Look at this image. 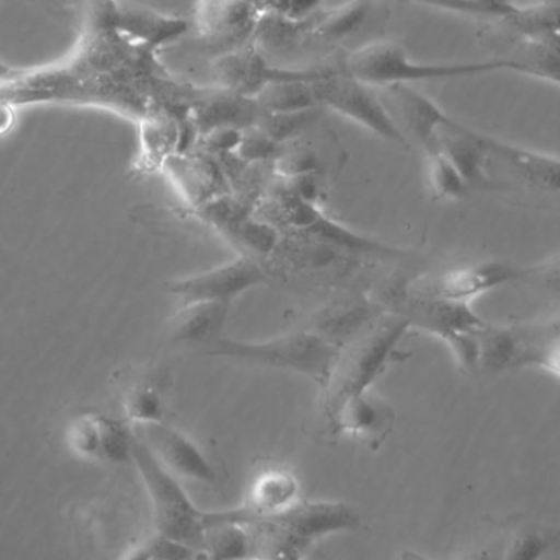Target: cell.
I'll use <instances>...</instances> for the list:
<instances>
[{"label": "cell", "instance_id": "74e56055", "mask_svg": "<svg viewBox=\"0 0 560 560\" xmlns=\"http://www.w3.org/2000/svg\"><path fill=\"white\" fill-rule=\"evenodd\" d=\"M457 560H503L500 538L497 539V541L486 542V545H477L466 549Z\"/></svg>", "mask_w": 560, "mask_h": 560}, {"label": "cell", "instance_id": "6da1fadb", "mask_svg": "<svg viewBox=\"0 0 560 560\" xmlns=\"http://www.w3.org/2000/svg\"><path fill=\"white\" fill-rule=\"evenodd\" d=\"M154 51L137 45L105 20L95 2L84 7V23L68 56L35 69H13L0 81V101L91 105L141 121L154 114V89L163 82Z\"/></svg>", "mask_w": 560, "mask_h": 560}, {"label": "cell", "instance_id": "8d00e7d4", "mask_svg": "<svg viewBox=\"0 0 560 560\" xmlns=\"http://www.w3.org/2000/svg\"><path fill=\"white\" fill-rule=\"evenodd\" d=\"M243 133H245V130H242V128H215V130L202 135L200 140H202L203 147L212 153H230V151H238Z\"/></svg>", "mask_w": 560, "mask_h": 560}, {"label": "cell", "instance_id": "7402d4cb", "mask_svg": "<svg viewBox=\"0 0 560 560\" xmlns=\"http://www.w3.org/2000/svg\"><path fill=\"white\" fill-rule=\"evenodd\" d=\"M261 114L255 98L217 88L215 92L194 105L190 120L196 125L199 137H202L215 128L233 127L246 130L256 127Z\"/></svg>", "mask_w": 560, "mask_h": 560}, {"label": "cell", "instance_id": "30bf717a", "mask_svg": "<svg viewBox=\"0 0 560 560\" xmlns=\"http://www.w3.org/2000/svg\"><path fill=\"white\" fill-rule=\"evenodd\" d=\"M528 276V268L505 261H487L467 268L453 269L434 278L411 280L405 292L427 299L470 303L506 283L520 282Z\"/></svg>", "mask_w": 560, "mask_h": 560}, {"label": "cell", "instance_id": "9c48e42d", "mask_svg": "<svg viewBox=\"0 0 560 560\" xmlns=\"http://www.w3.org/2000/svg\"><path fill=\"white\" fill-rule=\"evenodd\" d=\"M322 72V66L306 69L276 68L266 61L262 49L255 43L223 51L212 61V75L217 88L255 98L262 89L280 81L306 79L313 81Z\"/></svg>", "mask_w": 560, "mask_h": 560}, {"label": "cell", "instance_id": "f1b7e54d", "mask_svg": "<svg viewBox=\"0 0 560 560\" xmlns=\"http://www.w3.org/2000/svg\"><path fill=\"white\" fill-rule=\"evenodd\" d=\"M164 167L171 171L174 180L179 184L180 190L186 194L187 199L194 203H203L215 197L213 186L217 187L215 167L210 166L209 161L192 160L187 156H171L164 163Z\"/></svg>", "mask_w": 560, "mask_h": 560}, {"label": "cell", "instance_id": "e575fe53", "mask_svg": "<svg viewBox=\"0 0 560 560\" xmlns=\"http://www.w3.org/2000/svg\"><path fill=\"white\" fill-rule=\"evenodd\" d=\"M262 13L303 20L318 10L319 0H256Z\"/></svg>", "mask_w": 560, "mask_h": 560}, {"label": "cell", "instance_id": "ffe728a7", "mask_svg": "<svg viewBox=\"0 0 560 560\" xmlns=\"http://www.w3.org/2000/svg\"><path fill=\"white\" fill-rule=\"evenodd\" d=\"M490 160L503 164L523 184L542 192L560 194V158L506 143L487 135Z\"/></svg>", "mask_w": 560, "mask_h": 560}, {"label": "cell", "instance_id": "ba28073f", "mask_svg": "<svg viewBox=\"0 0 560 560\" xmlns=\"http://www.w3.org/2000/svg\"><path fill=\"white\" fill-rule=\"evenodd\" d=\"M268 215V222L272 225L296 230L300 235L306 236L312 242L322 243L331 248L358 253V255L384 256V258L401 256L400 249L339 225L335 220L328 219L318 206L299 199L289 190L271 200Z\"/></svg>", "mask_w": 560, "mask_h": 560}, {"label": "cell", "instance_id": "603a6c76", "mask_svg": "<svg viewBox=\"0 0 560 560\" xmlns=\"http://www.w3.org/2000/svg\"><path fill=\"white\" fill-rule=\"evenodd\" d=\"M230 303L202 302L177 306L170 318V338L177 345L209 348L222 338L223 328L229 322Z\"/></svg>", "mask_w": 560, "mask_h": 560}, {"label": "cell", "instance_id": "ac0fdd59", "mask_svg": "<svg viewBox=\"0 0 560 560\" xmlns=\"http://www.w3.org/2000/svg\"><path fill=\"white\" fill-rule=\"evenodd\" d=\"M382 102L400 127L401 133L420 144L424 151L436 143L438 131L451 120L443 108L408 84L377 89Z\"/></svg>", "mask_w": 560, "mask_h": 560}, {"label": "cell", "instance_id": "d6986e66", "mask_svg": "<svg viewBox=\"0 0 560 560\" xmlns=\"http://www.w3.org/2000/svg\"><path fill=\"white\" fill-rule=\"evenodd\" d=\"M441 153L463 174L470 187L480 186L489 180L490 151L487 144V135L479 133L466 125L451 118L440 131L436 143ZM431 150V148H430Z\"/></svg>", "mask_w": 560, "mask_h": 560}, {"label": "cell", "instance_id": "1f68e13d", "mask_svg": "<svg viewBox=\"0 0 560 560\" xmlns=\"http://www.w3.org/2000/svg\"><path fill=\"white\" fill-rule=\"evenodd\" d=\"M316 110L318 108L293 112V114H266L262 112L256 127L261 128L278 143L285 144L287 141L303 137V133L316 124Z\"/></svg>", "mask_w": 560, "mask_h": 560}, {"label": "cell", "instance_id": "d4e9b609", "mask_svg": "<svg viewBox=\"0 0 560 560\" xmlns=\"http://www.w3.org/2000/svg\"><path fill=\"white\" fill-rule=\"evenodd\" d=\"M384 310L369 303L352 302L348 305L332 306L315 319L312 331L335 345L342 346L362 332L371 329V323L377 325Z\"/></svg>", "mask_w": 560, "mask_h": 560}, {"label": "cell", "instance_id": "5b68a950", "mask_svg": "<svg viewBox=\"0 0 560 560\" xmlns=\"http://www.w3.org/2000/svg\"><path fill=\"white\" fill-rule=\"evenodd\" d=\"M131 463L137 466L150 497L156 536L192 551H203L207 533L213 525V512L197 509L183 482L158 460L137 433Z\"/></svg>", "mask_w": 560, "mask_h": 560}, {"label": "cell", "instance_id": "8992f818", "mask_svg": "<svg viewBox=\"0 0 560 560\" xmlns=\"http://www.w3.org/2000/svg\"><path fill=\"white\" fill-rule=\"evenodd\" d=\"M339 346L318 332L292 331L268 341H238L220 338L203 349L210 358L230 359L245 364L262 365L279 371L295 372L315 381L319 387L328 381Z\"/></svg>", "mask_w": 560, "mask_h": 560}, {"label": "cell", "instance_id": "3957f363", "mask_svg": "<svg viewBox=\"0 0 560 560\" xmlns=\"http://www.w3.org/2000/svg\"><path fill=\"white\" fill-rule=\"evenodd\" d=\"M410 329L407 319L392 313L358 338L339 346L328 381L322 387L323 415L326 417L348 398L371 390L400 354L401 341Z\"/></svg>", "mask_w": 560, "mask_h": 560}, {"label": "cell", "instance_id": "f35d334b", "mask_svg": "<svg viewBox=\"0 0 560 560\" xmlns=\"http://www.w3.org/2000/svg\"><path fill=\"white\" fill-rule=\"evenodd\" d=\"M469 2L476 3V5L482 7L489 16H495V19H506L515 12L516 7L513 0H469Z\"/></svg>", "mask_w": 560, "mask_h": 560}, {"label": "cell", "instance_id": "5bb4252c", "mask_svg": "<svg viewBox=\"0 0 560 560\" xmlns=\"http://www.w3.org/2000/svg\"><path fill=\"white\" fill-rule=\"evenodd\" d=\"M95 3L101 7L105 20L118 33L154 52L186 36L190 26L194 25L192 20L186 16L158 12L138 3L117 2V0Z\"/></svg>", "mask_w": 560, "mask_h": 560}, {"label": "cell", "instance_id": "d6a6232c", "mask_svg": "<svg viewBox=\"0 0 560 560\" xmlns=\"http://www.w3.org/2000/svg\"><path fill=\"white\" fill-rule=\"evenodd\" d=\"M279 226L272 225L271 222H262V220H253L248 217H243L232 230L230 235L236 240V242L245 245L246 248L252 252L258 253V255H271V253L278 252L280 246V233Z\"/></svg>", "mask_w": 560, "mask_h": 560}, {"label": "cell", "instance_id": "44dd1931", "mask_svg": "<svg viewBox=\"0 0 560 560\" xmlns=\"http://www.w3.org/2000/svg\"><path fill=\"white\" fill-rule=\"evenodd\" d=\"M300 490L299 479L292 470L283 466H268L253 477L242 509L249 518L282 515L302 502Z\"/></svg>", "mask_w": 560, "mask_h": 560}, {"label": "cell", "instance_id": "b9f144b4", "mask_svg": "<svg viewBox=\"0 0 560 560\" xmlns=\"http://www.w3.org/2000/svg\"><path fill=\"white\" fill-rule=\"evenodd\" d=\"M549 7H551L552 13L560 20V0H548Z\"/></svg>", "mask_w": 560, "mask_h": 560}, {"label": "cell", "instance_id": "7a4b0ae2", "mask_svg": "<svg viewBox=\"0 0 560 560\" xmlns=\"http://www.w3.org/2000/svg\"><path fill=\"white\" fill-rule=\"evenodd\" d=\"M236 522L248 529L256 560H305L323 539L358 532L362 525L355 506L332 500H302L271 518H249L240 506Z\"/></svg>", "mask_w": 560, "mask_h": 560}, {"label": "cell", "instance_id": "277c9868", "mask_svg": "<svg viewBox=\"0 0 560 560\" xmlns=\"http://www.w3.org/2000/svg\"><path fill=\"white\" fill-rule=\"evenodd\" d=\"M339 65L352 78L375 89L440 79L472 78L490 72H512V66L500 58L472 62H418L394 39L365 43L339 59Z\"/></svg>", "mask_w": 560, "mask_h": 560}, {"label": "cell", "instance_id": "8fae6325", "mask_svg": "<svg viewBox=\"0 0 560 560\" xmlns=\"http://www.w3.org/2000/svg\"><path fill=\"white\" fill-rule=\"evenodd\" d=\"M266 282L268 276L259 262L243 256L219 268L174 280L170 283V295L174 296L177 306L202 302L232 303L243 293Z\"/></svg>", "mask_w": 560, "mask_h": 560}, {"label": "cell", "instance_id": "83f0119b", "mask_svg": "<svg viewBox=\"0 0 560 560\" xmlns=\"http://www.w3.org/2000/svg\"><path fill=\"white\" fill-rule=\"evenodd\" d=\"M255 101L266 114H293V112L319 108L312 81H306V79L269 84L256 95Z\"/></svg>", "mask_w": 560, "mask_h": 560}, {"label": "cell", "instance_id": "d590c367", "mask_svg": "<svg viewBox=\"0 0 560 560\" xmlns=\"http://www.w3.org/2000/svg\"><path fill=\"white\" fill-rule=\"evenodd\" d=\"M525 282L533 283L538 289L545 290V292L560 299V256L528 268V276H526Z\"/></svg>", "mask_w": 560, "mask_h": 560}, {"label": "cell", "instance_id": "f546056e", "mask_svg": "<svg viewBox=\"0 0 560 560\" xmlns=\"http://www.w3.org/2000/svg\"><path fill=\"white\" fill-rule=\"evenodd\" d=\"M427 153V179L431 196L436 200H460L469 194L470 186L446 154L438 148Z\"/></svg>", "mask_w": 560, "mask_h": 560}, {"label": "cell", "instance_id": "cb8c5ba5", "mask_svg": "<svg viewBox=\"0 0 560 560\" xmlns=\"http://www.w3.org/2000/svg\"><path fill=\"white\" fill-rule=\"evenodd\" d=\"M374 9L375 0H349L331 10H316L312 16L308 39L342 42L364 28Z\"/></svg>", "mask_w": 560, "mask_h": 560}, {"label": "cell", "instance_id": "4dcf8cb0", "mask_svg": "<svg viewBox=\"0 0 560 560\" xmlns=\"http://www.w3.org/2000/svg\"><path fill=\"white\" fill-rule=\"evenodd\" d=\"M104 415L82 413L72 418L66 428V444L81 459L102 463Z\"/></svg>", "mask_w": 560, "mask_h": 560}, {"label": "cell", "instance_id": "484cf974", "mask_svg": "<svg viewBox=\"0 0 560 560\" xmlns=\"http://www.w3.org/2000/svg\"><path fill=\"white\" fill-rule=\"evenodd\" d=\"M560 533L538 523H522L500 538L503 560H542L558 545Z\"/></svg>", "mask_w": 560, "mask_h": 560}, {"label": "cell", "instance_id": "836d02e7", "mask_svg": "<svg viewBox=\"0 0 560 560\" xmlns=\"http://www.w3.org/2000/svg\"><path fill=\"white\" fill-rule=\"evenodd\" d=\"M285 144H280L272 140L268 133L259 127L246 128L243 133L242 143H240V158L249 163H259V161L278 160Z\"/></svg>", "mask_w": 560, "mask_h": 560}, {"label": "cell", "instance_id": "e0dca14e", "mask_svg": "<svg viewBox=\"0 0 560 560\" xmlns=\"http://www.w3.org/2000/svg\"><path fill=\"white\" fill-rule=\"evenodd\" d=\"M394 313L407 319L411 329L430 332L440 339L450 338L456 332L476 331L487 325L474 312L470 303L451 302V300L427 299L411 295L401 290L395 300Z\"/></svg>", "mask_w": 560, "mask_h": 560}, {"label": "cell", "instance_id": "52a82bcc", "mask_svg": "<svg viewBox=\"0 0 560 560\" xmlns=\"http://www.w3.org/2000/svg\"><path fill=\"white\" fill-rule=\"evenodd\" d=\"M312 88L319 107L331 108L382 140L400 147L410 144L382 102L377 89L352 78L339 61L322 66V72L313 79Z\"/></svg>", "mask_w": 560, "mask_h": 560}, {"label": "cell", "instance_id": "7bdbcfd3", "mask_svg": "<svg viewBox=\"0 0 560 560\" xmlns=\"http://www.w3.org/2000/svg\"><path fill=\"white\" fill-rule=\"evenodd\" d=\"M91 2H110V0H91Z\"/></svg>", "mask_w": 560, "mask_h": 560}, {"label": "cell", "instance_id": "4316f807", "mask_svg": "<svg viewBox=\"0 0 560 560\" xmlns=\"http://www.w3.org/2000/svg\"><path fill=\"white\" fill-rule=\"evenodd\" d=\"M125 417L137 427L166 423L167 398L164 390L153 382H133L125 388L121 397Z\"/></svg>", "mask_w": 560, "mask_h": 560}, {"label": "cell", "instance_id": "4fadbf2b", "mask_svg": "<svg viewBox=\"0 0 560 560\" xmlns=\"http://www.w3.org/2000/svg\"><path fill=\"white\" fill-rule=\"evenodd\" d=\"M325 421L329 436H349L377 451L394 431L397 413L385 398L368 390L339 404Z\"/></svg>", "mask_w": 560, "mask_h": 560}, {"label": "cell", "instance_id": "60d3db41", "mask_svg": "<svg viewBox=\"0 0 560 560\" xmlns=\"http://www.w3.org/2000/svg\"><path fill=\"white\" fill-rule=\"evenodd\" d=\"M400 560H431V559L427 558V556L418 555V552H415V551H405V552H401Z\"/></svg>", "mask_w": 560, "mask_h": 560}, {"label": "cell", "instance_id": "2e32d148", "mask_svg": "<svg viewBox=\"0 0 560 560\" xmlns=\"http://www.w3.org/2000/svg\"><path fill=\"white\" fill-rule=\"evenodd\" d=\"M262 15L256 0H197L192 23L203 39L230 51L253 39Z\"/></svg>", "mask_w": 560, "mask_h": 560}, {"label": "cell", "instance_id": "7c38bea8", "mask_svg": "<svg viewBox=\"0 0 560 560\" xmlns=\"http://www.w3.org/2000/svg\"><path fill=\"white\" fill-rule=\"evenodd\" d=\"M137 433L153 451L161 464L180 482L217 487L222 483V470L199 443L167 423L138 427Z\"/></svg>", "mask_w": 560, "mask_h": 560}, {"label": "cell", "instance_id": "ab89813d", "mask_svg": "<svg viewBox=\"0 0 560 560\" xmlns=\"http://www.w3.org/2000/svg\"><path fill=\"white\" fill-rule=\"evenodd\" d=\"M13 124H15V107L0 101V137L9 133L12 130Z\"/></svg>", "mask_w": 560, "mask_h": 560}, {"label": "cell", "instance_id": "9a60e30c", "mask_svg": "<svg viewBox=\"0 0 560 560\" xmlns=\"http://www.w3.org/2000/svg\"><path fill=\"white\" fill-rule=\"evenodd\" d=\"M495 36L505 49L499 58L512 66V72L560 85V25L528 32L506 25V32Z\"/></svg>", "mask_w": 560, "mask_h": 560}]
</instances>
